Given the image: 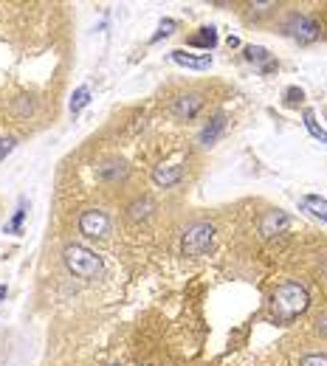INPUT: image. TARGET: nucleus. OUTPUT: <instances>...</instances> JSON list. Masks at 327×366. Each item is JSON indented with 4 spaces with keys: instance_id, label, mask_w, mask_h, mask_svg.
<instances>
[{
    "instance_id": "obj_6",
    "label": "nucleus",
    "mask_w": 327,
    "mask_h": 366,
    "mask_svg": "<svg viewBox=\"0 0 327 366\" xmlns=\"http://www.w3.org/2000/svg\"><path fill=\"white\" fill-rule=\"evenodd\" d=\"M288 225H291V217L285 211L274 208V211H266V217L260 220V234L263 237H274V234H283Z\"/></svg>"
},
{
    "instance_id": "obj_22",
    "label": "nucleus",
    "mask_w": 327,
    "mask_h": 366,
    "mask_svg": "<svg viewBox=\"0 0 327 366\" xmlns=\"http://www.w3.org/2000/svg\"><path fill=\"white\" fill-rule=\"evenodd\" d=\"M11 150H14V141H11V138H0V161H3Z\"/></svg>"
},
{
    "instance_id": "obj_11",
    "label": "nucleus",
    "mask_w": 327,
    "mask_h": 366,
    "mask_svg": "<svg viewBox=\"0 0 327 366\" xmlns=\"http://www.w3.org/2000/svg\"><path fill=\"white\" fill-rule=\"evenodd\" d=\"M184 178V170L181 167H155L153 170V183L155 186H172V183H178Z\"/></svg>"
},
{
    "instance_id": "obj_7",
    "label": "nucleus",
    "mask_w": 327,
    "mask_h": 366,
    "mask_svg": "<svg viewBox=\"0 0 327 366\" xmlns=\"http://www.w3.org/2000/svg\"><path fill=\"white\" fill-rule=\"evenodd\" d=\"M201 107H203V96H201V93H184V96L175 99L172 113H175L178 119H192V116H198Z\"/></svg>"
},
{
    "instance_id": "obj_26",
    "label": "nucleus",
    "mask_w": 327,
    "mask_h": 366,
    "mask_svg": "<svg viewBox=\"0 0 327 366\" xmlns=\"http://www.w3.org/2000/svg\"><path fill=\"white\" fill-rule=\"evenodd\" d=\"M3 299H6V288L0 285V302H3Z\"/></svg>"
},
{
    "instance_id": "obj_4",
    "label": "nucleus",
    "mask_w": 327,
    "mask_h": 366,
    "mask_svg": "<svg viewBox=\"0 0 327 366\" xmlns=\"http://www.w3.org/2000/svg\"><path fill=\"white\" fill-rule=\"evenodd\" d=\"M283 31L297 42H316L319 40V23L308 14H291L283 25Z\"/></svg>"
},
{
    "instance_id": "obj_10",
    "label": "nucleus",
    "mask_w": 327,
    "mask_h": 366,
    "mask_svg": "<svg viewBox=\"0 0 327 366\" xmlns=\"http://www.w3.org/2000/svg\"><path fill=\"white\" fill-rule=\"evenodd\" d=\"M192 48H203V51H212L215 45H218V31L212 28V25H203V28H198V34H192L189 40H186Z\"/></svg>"
},
{
    "instance_id": "obj_2",
    "label": "nucleus",
    "mask_w": 327,
    "mask_h": 366,
    "mask_svg": "<svg viewBox=\"0 0 327 366\" xmlns=\"http://www.w3.org/2000/svg\"><path fill=\"white\" fill-rule=\"evenodd\" d=\"M62 262H65V268L76 279H88L90 282V279H99L105 273V262L90 248H85V245H65Z\"/></svg>"
},
{
    "instance_id": "obj_25",
    "label": "nucleus",
    "mask_w": 327,
    "mask_h": 366,
    "mask_svg": "<svg viewBox=\"0 0 327 366\" xmlns=\"http://www.w3.org/2000/svg\"><path fill=\"white\" fill-rule=\"evenodd\" d=\"M319 333H322V336L327 338V316H322V319H319Z\"/></svg>"
},
{
    "instance_id": "obj_8",
    "label": "nucleus",
    "mask_w": 327,
    "mask_h": 366,
    "mask_svg": "<svg viewBox=\"0 0 327 366\" xmlns=\"http://www.w3.org/2000/svg\"><path fill=\"white\" fill-rule=\"evenodd\" d=\"M170 57H172V62H175V65H181V68H192V71H206V68L212 65V57H209V54H201V57H198V54H186V51H181V48H178V51H172Z\"/></svg>"
},
{
    "instance_id": "obj_19",
    "label": "nucleus",
    "mask_w": 327,
    "mask_h": 366,
    "mask_svg": "<svg viewBox=\"0 0 327 366\" xmlns=\"http://www.w3.org/2000/svg\"><path fill=\"white\" fill-rule=\"evenodd\" d=\"M172 28H175V20H161V25H158V31L153 34V40H150V42H158L161 37H170V34H172Z\"/></svg>"
},
{
    "instance_id": "obj_13",
    "label": "nucleus",
    "mask_w": 327,
    "mask_h": 366,
    "mask_svg": "<svg viewBox=\"0 0 327 366\" xmlns=\"http://www.w3.org/2000/svg\"><path fill=\"white\" fill-rule=\"evenodd\" d=\"M299 206H302V211H311L314 217H319V220L327 223V200L322 194H305L299 200Z\"/></svg>"
},
{
    "instance_id": "obj_24",
    "label": "nucleus",
    "mask_w": 327,
    "mask_h": 366,
    "mask_svg": "<svg viewBox=\"0 0 327 366\" xmlns=\"http://www.w3.org/2000/svg\"><path fill=\"white\" fill-rule=\"evenodd\" d=\"M17 113H31V102H28V105L20 102V105H17Z\"/></svg>"
},
{
    "instance_id": "obj_9",
    "label": "nucleus",
    "mask_w": 327,
    "mask_h": 366,
    "mask_svg": "<svg viewBox=\"0 0 327 366\" xmlns=\"http://www.w3.org/2000/svg\"><path fill=\"white\" fill-rule=\"evenodd\" d=\"M246 59H249V62H254V65H260V71H263V73L277 71V62H274L271 51H268V48H263V45H249V48H246Z\"/></svg>"
},
{
    "instance_id": "obj_17",
    "label": "nucleus",
    "mask_w": 327,
    "mask_h": 366,
    "mask_svg": "<svg viewBox=\"0 0 327 366\" xmlns=\"http://www.w3.org/2000/svg\"><path fill=\"white\" fill-rule=\"evenodd\" d=\"M150 211H153V200H136L133 206H130V220H147L150 217Z\"/></svg>"
},
{
    "instance_id": "obj_15",
    "label": "nucleus",
    "mask_w": 327,
    "mask_h": 366,
    "mask_svg": "<svg viewBox=\"0 0 327 366\" xmlns=\"http://www.w3.org/2000/svg\"><path fill=\"white\" fill-rule=\"evenodd\" d=\"M23 220H25V197H20V203L14 208V217L6 223V234H20L23 231Z\"/></svg>"
},
{
    "instance_id": "obj_23",
    "label": "nucleus",
    "mask_w": 327,
    "mask_h": 366,
    "mask_svg": "<svg viewBox=\"0 0 327 366\" xmlns=\"http://www.w3.org/2000/svg\"><path fill=\"white\" fill-rule=\"evenodd\" d=\"M268 8H274V3H251V11H257V14H263Z\"/></svg>"
},
{
    "instance_id": "obj_12",
    "label": "nucleus",
    "mask_w": 327,
    "mask_h": 366,
    "mask_svg": "<svg viewBox=\"0 0 327 366\" xmlns=\"http://www.w3.org/2000/svg\"><path fill=\"white\" fill-rule=\"evenodd\" d=\"M223 130H226V116L220 113V116H215V119L203 127V133H201V144H203V147L215 144V141L220 138V133H223Z\"/></svg>"
},
{
    "instance_id": "obj_5",
    "label": "nucleus",
    "mask_w": 327,
    "mask_h": 366,
    "mask_svg": "<svg viewBox=\"0 0 327 366\" xmlns=\"http://www.w3.org/2000/svg\"><path fill=\"white\" fill-rule=\"evenodd\" d=\"M110 228H113V223L102 208H88L79 214V231L88 240H105L110 234Z\"/></svg>"
},
{
    "instance_id": "obj_14",
    "label": "nucleus",
    "mask_w": 327,
    "mask_h": 366,
    "mask_svg": "<svg viewBox=\"0 0 327 366\" xmlns=\"http://www.w3.org/2000/svg\"><path fill=\"white\" fill-rule=\"evenodd\" d=\"M96 175L102 181H119L127 175V167H124V161H105L102 167H96Z\"/></svg>"
},
{
    "instance_id": "obj_20",
    "label": "nucleus",
    "mask_w": 327,
    "mask_h": 366,
    "mask_svg": "<svg viewBox=\"0 0 327 366\" xmlns=\"http://www.w3.org/2000/svg\"><path fill=\"white\" fill-rule=\"evenodd\" d=\"M302 366H327V355H322V353L305 355V358H302Z\"/></svg>"
},
{
    "instance_id": "obj_1",
    "label": "nucleus",
    "mask_w": 327,
    "mask_h": 366,
    "mask_svg": "<svg viewBox=\"0 0 327 366\" xmlns=\"http://www.w3.org/2000/svg\"><path fill=\"white\" fill-rule=\"evenodd\" d=\"M308 305H311V296L299 282H283L271 296V313L280 321H294L308 310Z\"/></svg>"
},
{
    "instance_id": "obj_16",
    "label": "nucleus",
    "mask_w": 327,
    "mask_h": 366,
    "mask_svg": "<svg viewBox=\"0 0 327 366\" xmlns=\"http://www.w3.org/2000/svg\"><path fill=\"white\" fill-rule=\"evenodd\" d=\"M88 102H90V88H85V85H82V88H76V90H73V96H71V105H68V110H71V113L76 116V113H79V110H82V107H85Z\"/></svg>"
},
{
    "instance_id": "obj_18",
    "label": "nucleus",
    "mask_w": 327,
    "mask_h": 366,
    "mask_svg": "<svg viewBox=\"0 0 327 366\" xmlns=\"http://www.w3.org/2000/svg\"><path fill=\"white\" fill-rule=\"evenodd\" d=\"M305 124H308V130H311V136L314 138H319V141H325L327 144V133L316 124V116H314V110H305Z\"/></svg>"
},
{
    "instance_id": "obj_3",
    "label": "nucleus",
    "mask_w": 327,
    "mask_h": 366,
    "mask_svg": "<svg viewBox=\"0 0 327 366\" xmlns=\"http://www.w3.org/2000/svg\"><path fill=\"white\" fill-rule=\"evenodd\" d=\"M212 242H215V225L206 223V220H198V223H192V225L184 231L181 251H184V256L198 259V256H203V254L212 248Z\"/></svg>"
},
{
    "instance_id": "obj_21",
    "label": "nucleus",
    "mask_w": 327,
    "mask_h": 366,
    "mask_svg": "<svg viewBox=\"0 0 327 366\" xmlns=\"http://www.w3.org/2000/svg\"><path fill=\"white\" fill-rule=\"evenodd\" d=\"M285 99H288L291 105H297L299 99H305V93H302L299 88H288V90H285Z\"/></svg>"
}]
</instances>
